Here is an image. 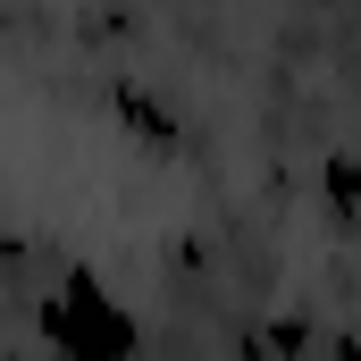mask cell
I'll return each instance as SVG.
<instances>
[{
    "label": "cell",
    "instance_id": "obj_2",
    "mask_svg": "<svg viewBox=\"0 0 361 361\" xmlns=\"http://www.w3.org/2000/svg\"><path fill=\"white\" fill-rule=\"evenodd\" d=\"M109 109L135 126V143H152V152H169V143H177V109H169V101H152L143 85H109Z\"/></svg>",
    "mask_w": 361,
    "mask_h": 361
},
{
    "label": "cell",
    "instance_id": "obj_4",
    "mask_svg": "<svg viewBox=\"0 0 361 361\" xmlns=\"http://www.w3.org/2000/svg\"><path fill=\"white\" fill-rule=\"evenodd\" d=\"M8 261H17V235H8V227H0V269H8Z\"/></svg>",
    "mask_w": 361,
    "mask_h": 361
},
{
    "label": "cell",
    "instance_id": "obj_1",
    "mask_svg": "<svg viewBox=\"0 0 361 361\" xmlns=\"http://www.w3.org/2000/svg\"><path fill=\"white\" fill-rule=\"evenodd\" d=\"M34 336L68 361H135L143 353V319L92 269H59V286L34 302Z\"/></svg>",
    "mask_w": 361,
    "mask_h": 361
},
{
    "label": "cell",
    "instance_id": "obj_3",
    "mask_svg": "<svg viewBox=\"0 0 361 361\" xmlns=\"http://www.w3.org/2000/svg\"><path fill=\"white\" fill-rule=\"evenodd\" d=\"M328 193H336V210L361 202V169H353V160H328Z\"/></svg>",
    "mask_w": 361,
    "mask_h": 361
},
{
    "label": "cell",
    "instance_id": "obj_5",
    "mask_svg": "<svg viewBox=\"0 0 361 361\" xmlns=\"http://www.w3.org/2000/svg\"><path fill=\"white\" fill-rule=\"evenodd\" d=\"M51 361H68V353H51Z\"/></svg>",
    "mask_w": 361,
    "mask_h": 361
}]
</instances>
